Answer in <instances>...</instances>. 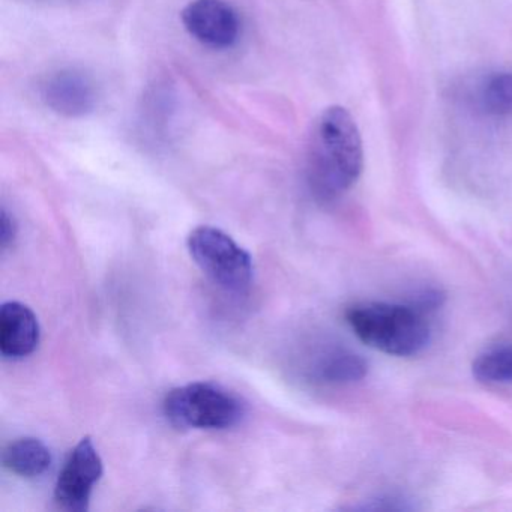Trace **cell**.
Returning a JSON list of instances; mask_svg holds the SVG:
<instances>
[{
  "instance_id": "obj_1",
  "label": "cell",
  "mask_w": 512,
  "mask_h": 512,
  "mask_svg": "<svg viewBox=\"0 0 512 512\" xmlns=\"http://www.w3.org/2000/svg\"><path fill=\"white\" fill-rule=\"evenodd\" d=\"M362 169L364 148L355 119L341 106L323 110L308 143L311 190L319 199H335L356 184Z\"/></svg>"
},
{
  "instance_id": "obj_2",
  "label": "cell",
  "mask_w": 512,
  "mask_h": 512,
  "mask_svg": "<svg viewBox=\"0 0 512 512\" xmlns=\"http://www.w3.org/2000/svg\"><path fill=\"white\" fill-rule=\"evenodd\" d=\"M346 319L362 343L386 355H418L430 341V326L419 308L368 302L350 308Z\"/></svg>"
},
{
  "instance_id": "obj_3",
  "label": "cell",
  "mask_w": 512,
  "mask_h": 512,
  "mask_svg": "<svg viewBox=\"0 0 512 512\" xmlns=\"http://www.w3.org/2000/svg\"><path fill=\"white\" fill-rule=\"evenodd\" d=\"M167 421L178 428L227 430L245 416L241 398L223 386L194 382L172 389L163 401Z\"/></svg>"
},
{
  "instance_id": "obj_4",
  "label": "cell",
  "mask_w": 512,
  "mask_h": 512,
  "mask_svg": "<svg viewBox=\"0 0 512 512\" xmlns=\"http://www.w3.org/2000/svg\"><path fill=\"white\" fill-rule=\"evenodd\" d=\"M187 245L196 265L218 287L236 295L250 289L253 259L223 230L212 226L196 227L188 236Z\"/></svg>"
},
{
  "instance_id": "obj_5",
  "label": "cell",
  "mask_w": 512,
  "mask_h": 512,
  "mask_svg": "<svg viewBox=\"0 0 512 512\" xmlns=\"http://www.w3.org/2000/svg\"><path fill=\"white\" fill-rule=\"evenodd\" d=\"M104 466L91 437H85L70 452L55 487L59 508L70 512L88 511L92 490L103 476Z\"/></svg>"
},
{
  "instance_id": "obj_6",
  "label": "cell",
  "mask_w": 512,
  "mask_h": 512,
  "mask_svg": "<svg viewBox=\"0 0 512 512\" xmlns=\"http://www.w3.org/2000/svg\"><path fill=\"white\" fill-rule=\"evenodd\" d=\"M181 19L194 40L212 49L235 46L241 32L238 13L224 0H191Z\"/></svg>"
},
{
  "instance_id": "obj_7",
  "label": "cell",
  "mask_w": 512,
  "mask_h": 512,
  "mask_svg": "<svg viewBox=\"0 0 512 512\" xmlns=\"http://www.w3.org/2000/svg\"><path fill=\"white\" fill-rule=\"evenodd\" d=\"M43 98L58 115L82 118L97 107V83L85 71L65 68L56 71L44 82Z\"/></svg>"
},
{
  "instance_id": "obj_8",
  "label": "cell",
  "mask_w": 512,
  "mask_h": 512,
  "mask_svg": "<svg viewBox=\"0 0 512 512\" xmlns=\"http://www.w3.org/2000/svg\"><path fill=\"white\" fill-rule=\"evenodd\" d=\"M38 317L28 305L8 301L0 308V352L5 358L22 359L32 355L40 344Z\"/></svg>"
},
{
  "instance_id": "obj_9",
  "label": "cell",
  "mask_w": 512,
  "mask_h": 512,
  "mask_svg": "<svg viewBox=\"0 0 512 512\" xmlns=\"http://www.w3.org/2000/svg\"><path fill=\"white\" fill-rule=\"evenodd\" d=\"M2 463L22 478H38L52 466V452L37 437H20L5 448Z\"/></svg>"
},
{
  "instance_id": "obj_10",
  "label": "cell",
  "mask_w": 512,
  "mask_h": 512,
  "mask_svg": "<svg viewBox=\"0 0 512 512\" xmlns=\"http://www.w3.org/2000/svg\"><path fill=\"white\" fill-rule=\"evenodd\" d=\"M367 371L365 359L346 349L331 350L316 365L317 379L332 385L359 382L364 379Z\"/></svg>"
},
{
  "instance_id": "obj_11",
  "label": "cell",
  "mask_w": 512,
  "mask_h": 512,
  "mask_svg": "<svg viewBox=\"0 0 512 512\" xmlns=\"http://www.w3.org/2000/svg\"><path fill=\"white\" fill-rule=\"evenodd\" d=\"M479 107L488 115H512V73L488 76L478 94Z\"/></svg>"
},
{
  "instance_id": "obj_12",
  "label": "cell",
  "mask_w": 512,
  "mask_h": 512,
  "mask_svg": "<svg viewBox=\"0 0 512 512\" xmlns=\"http://www.w3.org/2000/svg\"><path fill=\"white\" fill-rule=\"evenodd\" d=\"M472 373L479 382H512V346L494 347L473 361Z\"/></svg>"
},
{
  "instance_id": "obj_13",
  "label": "cell",
  "mask_w": 512,
  "mask_h": 512,
  "mask_svg": "<svg viewBox=\"0 0 512 512\" xmlns=\"http://www.w3.org/2000/svg\"><path fill=\"white\" fill-rule=\"evenodd\" d=\"M0 223H2L0 224V244H2L4 250H7L16 239L19 226H17L13 215H10V212L5 208L2 209V221Z\"/></svg>"
}]
</instances>
